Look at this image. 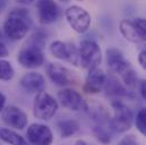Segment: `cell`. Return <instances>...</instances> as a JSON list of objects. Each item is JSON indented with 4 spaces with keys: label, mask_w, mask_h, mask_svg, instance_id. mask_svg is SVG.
Masks as SVG:
<instances>
[{
    "label": "cell",
    "mask_w": 146,
    "mask_h": 145,
    "mask_svg": "<svg viewBox=\"0 0 146 145\" xmlns=\"http://www.w3.org/2000/svg\"><path fill=\"white\" fill-rule=\"evenodd\" d=\"M106 61L110 71L118 74L127 87H135L137 83V75L131 64L125 58L122 51L118 48L111 47L106 50Z\"/></svg>",
    "instance_id": "cell-1"
},
{
    "label": "cell",
    "mask_w": 146,
    "mask_h": 145,
    "mask_svg": "<svg viewBox=\"0 0 146 145\" xmlns=\"http://www.w3.org/2000/svg\"><path fill=\"white\" fill-rule=\"evenodd\" d=\"M45 44V37L42 33L37 32L30 37L29 42L19 50L17 55L18 63L27 69H34L41 67L44 63L43 47Z\"/></svg>",
    "instance_id": "cell-2"
},
{
    "label": "cell",
    "mask_w": 146,
    "mask_h": 145,
    "mask_svg": "<svg viewBox=\"0 0 146 145\" xmlns=\"http://www.w3.org/2000/svg\"><path fill=\"white\" fill-rule=\"evenodd\" d=\"M32 19L30 13L24 8H18L7 16L3 22V32L6 36L13 41H19L24 39L31 26Z\"/></svg>",
    "instance_id": "cell-3"
},
{
    "label": "cell",
    "mask_w": 146,
    "mask_h": 145,
    "mask_svg": "<svg viewBox=\"0 0 146 145\" xmlns=\"http://www.w3.org/2000/svg\"><path fill=\"white\" fill-rule=\"evenodd\" d=\"M80 66L88 72L99 66L102 63V50L100 45L92 40H84L78 48Z\"/></svg>",
    "instance_id": "cell-4"
},
{
    "label": "cell",
    "mask_w": 146,
    "mask_h": 145,
    "mask_svg": "<svg viewBox=\"0 0 146 145\" xmlns=\"http://www.w3.org/2000/svg\"><path fill=\"white\" fill-rule=\"evenodd\" d=\"M112 110L113 114L109 119L111 129L117 133H126L129 130L134 122L133 111L120 101L112 102Z\"/></svg>",
    "instance_id": "cell-5"
},
{
    "label": "cell",
    "mask_w": 146,
    "mask_h": 145,
    "mask_svg": "<svg viewBox=\"0 0 146 145\" xmlns=\"http://www.w3.org/2000/svg\"><path fill=\"white\" fill-rule=\"evenodd\" d=\"M59 108L58 101L48 92L43 91L34 98L33 103V114L41 120H50L57 113Z\"/></svg>",
    "instance_id": "cell-6"
},
{
    "label": "cell",
    "mask_w": 146,
    "mask_h": 145,
    "mask_svg": "<svg viewBox=\"0 0 146 145\" xmlns=\"http://www.w3.org/2000/svg\"><path fill=\"white\" fill-rule=\"evenodd\" d=\"M65 17L69 26L77 33H85L88 31L92 22V17L88 11L77 5L68 7L65 11Z\"/></svg>",
    "instance_id": "cell-7"
},
{
    "label": "cell",
    "mask_w": 146,
    "mask_h": 145,
    "mask_svg": "<svg viewBox=\"0 0 146 145\" xmlns=\"http://www.w3.org/2000/svg\"><path fill=\"white\" fill-rule=\"evenodd\" d=\"M50 52L57 59L66 60L76 67L80 66L78 48H76V45L74 43H67V42H62V41H53L50 44Z\"/></svg>",
    "instance_id": "cell-8"
},
{
    "label": "cell",
    "mask_w": 146,
    "mask_h": 145,
    "mask_svg": "<svg viewBox=\"0 0 146 145\" xmlns=\"http://www.w3.org/2000/svg\"><path fill=\"white\" fill-rule=\"evenodd\" d=\"M26 136L33 145H51L53 142V134L49 126L34 122L29 126Z\"/></svg>",
    "instance_id": "cell-9"
},
{
    "label": "cell",
    "mask_w": 146,
    "mask_h": 145,
    "mask_svg": "<svg viewBox=\"0 0 146 145\" xmlns=\"http://www.w3.org/2000/svg\"><path fill=\"white\" fill-rule=\"evenodd\" d=\"M35 7H36L38 23L42 25L52 24L59 18L60 8L54 1L41 0V1H37Z\"/></svg>",
    "instance_id": "cell-10"
},
{
    "label": "cell",
    "mask_w": 146,
    "mask_h": 145,
    "mask_svg": "<svg viewBox=\"0 0 146 145\" xmlns=\"http://www.w3.org/2000/svg\"><path fill=\"white\" fill-rule=\"evenodd\" d=\"M58 100L61 106L72 111L85 110L86 101L83 99L82 94L74 88H62L58 92Z\"/></svg>",
    "instance_id": "cell-11"
},
{
    "label": "cell",
    "mask_w": 146,
    "mask_h": 145,
    "mask_svg": "<svg viewBox=\"0 0 146 145\" xmlns=\"http://www.w3.org/2000/svg\"><path fill=\"white\" fill-rule=\"evenodd\" d=\"M1 118L6 125L19 130L24 129L27 126V121H29L27 114L21 108L15 106L6 107L1 113Z\"/></svg>",
    "instance_id": "cell-12"
},
{
    "label": "cell",
    "mask_w": 146,
    "mask_h": 145,
    "mask_svg": "<svg viewBox=\"0 0 146 145\" xmlns=\"http://www.w3.org/2000/svg\"><path fill=\"white\" fill-rule=\"evenodd\" d=\"M46 74L52 83L58 86H67L73 83L72 72L59 63H50L46 66Z\"/></svg>",
    "instance_id": "cell-13"
},
{
    "label": "cell",
    "mask_w": 146,
    "mask_h": 145,
    "mask_svg": "<svg viewBox=\"0 0 146 145\" xmlns=\"http://www.w3.org/2000/svg\"><path fill=\"white\" fill-rule=\"evenodd\" d=\"M107 77H108V75L100 67L90 71L86 76L85 83H84V91L88 94L100 93L104 87Z\"/></svg>",
    "instance_id": "cell-14"
},
{
    "label": "cell",
    "mask_w": 146,
    "mask_h": 145,
    "mask_svg": "<svg viewBox=\"0 0 146 145\" xmlns=\"http://www.w3.org/2000/svg\"><path fill=\"white\" fill-rule=\"evenodd\" d=\"M21 86L24 91L29 93L38 94L44 91L45 88V79L44 77L36 72H29L23 75L21 78Z\"/></svg>",
    "instance_id": "cell-15"
},
{
    "label": "cell",
    "mask_w": 146,
    "mask_h": 145,
    "mask_svg": "<svg viewBox=\"0 0 146 145\" xmlns=\"http://www.w3.org/2000/svg\"><path fill=\"white\" fill-rule=\"evenodd\" d=\"M119 30L122 36L131 42V43H141L144 42L142 34L137 27V25L135 24L134 19H122L119 23Z\"/></svg>",
    "instance_id": "cell-16"
},
{
    "label": "cell",
    "mask_w": 146,
    "mask_h": 145,
    "mask_svg": "<svg viewBox=\"0 0 146 145\" xmlns=\"http://www.w3.org/2000/svg\"><path fill=\"white\" fill-rule=\"evenodd\" d=\"M85 111L88 113V116L98 121V122H106V121H109L110 119V113L108 111V109L106 108L104 106L100 104V103H96V102H86V107H85Z\"/></svg>",
    "instance_id": "cell-17"
},
{
    "label": "cell",
    "mask_w": 146,
    "mask_h": 145,
    "mask_svg": "<svg viewBox=\"0 0 146 145\" xmlns=\"http://www.w3.org/2000/svg\"><path fill=\"white\" fill-rule=\"evenodd\" d=\"M103 90L107 92L108 95L120 98V96H128L129 93L127 92L126 87L118 80L117 77L114 76H108Z\"/></svg>",
    "instance_id": "cell-18"
},
{
    "label": "cell",
    "mask_w": 146,
    "mask_h": 145,
    "mask_svg": "<svg viewBox=\"0 0 146 145\" xmlns=\"http://www.w3.org/2000/svg\"><path fill=\"white\" fill-rule=\"evenodd\" d=\"M0 140L8 145H29L22 135L9 128H0Z\"/></svg>",
    "instance_id": "cell-19"
},
{
    "label": "cell",
    "mask_w": 146,
    "mask_h": 145,
    "mask_svg": "<svg viewBox=\"0 0 146 145\" xmlns=\"http://www.w3.org/2000/svg\"><path fill=\"white\" fill-rule=\"evenodd\" d=\"M59 134L62 138H68L70 136L75 135L79 130V124L74 119H66L61 120L57 125Z\"/></svg>",
    "instance_id": "cell-20"
},
{
    "label": "cell",
    "mask_w": 146,
    "mask_h": 145,
    "mask_svg": "<svg viewBox=\"0 0 146 145\" xmlns=\"http://www.w3.org/2000/svg\"><path fill=\"white\" fill-rule=\"evenodd\" d=\"M15 75L14 67L11 66V64L5 59H0V80H10L13 79Z\"/></svg>",
    "instance_id": "cell-21"
},
{
    "label": "cell",
    "mask_w": 146,
    "mask_h": 145,
    "mask_svg": "<svg viewBox=\"0 0 146 145\" xmlns=\"http://www.w3.org/2000/svg\"><path fill=\"white\" fill-rule=\"evenodd\" d=\"M135 124L138 132L146 136V108H141L138 110L135 118Z\"/></svg>",
    "instance_id": "cell-22"
},
{
    "label": "cell",
    "mask_w": 146,
    "mask_h": 145,
    "mask_svg": "<svg viewBox=\"0 0 146 145\" xmlns=\"http://www.w3.org/2000/svg\"><path fill=\"white\" fill-rule=\"evenodd\" d=\"M93 134L96 137V140L103 144H109L111 142V135L109 134V132L101 126H95L93 128Z\"/></svg>",
    "instance_id": "cell-23"
},
{
    "label": "cell",
    "mask_w": 146,
    "mask_h": 145,
    "mask_svg": "<svg viewBox=\"0 0 146 145\" xmlns=\"http://www.w3.org/2000/svg\"><path fill=\"white\" fill-rule=\"evenodd\" d=\"M134 22L137 25V27L142 34L143 41L146 42V18H135Z\"/></svg>",
    "instance_id": "cell-24"
},
{
    "label": "cell",
    "mask_w": 146,
    "mask_h": 145,
    "mask_svg": "<svg viewBox=\"0 0 146 145\" xmlns=\"http://www.w3.org/2000/svg\"><path fill=\"white\" fill-rule=\"evenodd\" d=\"M136 144H137V142H136V140H135V137L133 135H129V136L123 137L120 141V143H119V145H136Z\"/></svg>",
    "instance_id": "cell-25"
},
{
    "label": "cell",
    "mask_w": 146,
    "mask_h": 145,
    "mask_svg": "<svg viewBox=\"0 0 146 145\" xmlns=\"http://www.w3.org/2000/svg\"><path fill=\"white\" fill-rule=\"evenodd\" d=\"M138 63H139L141 67L146 71V49L139 52V55H138Z\"/></svg>",
    "instance_id": "cell-26"
},
{
    "label": "cell",
    "mask_w": 146,
    "mask_h": 145,
    "mask_svg": "<svg viewBox=\"0 0 146 145\" xmlns=\"http://www.w3.org/2000/svg\"><path fill=\"white\" fill-rule=\"evenodd\" d=\"M8 56H9V51H8L7 47L5 45V43L0 40V59L6 58V57H8Z\"/></svg>",
    "instance_id": "cell-27"
},
{
    "label": "cell",
    "mask_w": 146,
    "mask_h": 145,
    "mask_svg": "<svg viewBox=\"0 0 146 145\" xmlns=\"http://www.w3.org/2000/svg\"><path fill=\"white\" fill-rule=\"evenodd\" d=\"M6 108V96L0 92V114Z\"/></svg>",
    "instance_id": "cell-28"
},
{
    "label": "cell",
    "mask_w": 146,
    "mask_h": 145,
    "mask_svg": "<svg viewBox=\"0 0 146 145\" xmlns=\"http://www.w3.org/2000/svg\"><path fill=\"white\" fill-rule=\"evenodd\" d=\"M141 93H142V96L145 99L146 101V79H144L141 83Z\"/></svg>",
    "instance_id": "cell-29"
},
{
    "label": "cell",
    "mask_w": 146,
    "mask_h": 145,
    "mask_svg": "<svg viewBox=\"0 0 146 145\" xmlns=\"http://www.w3.org/2000/svg\"><path fill=\"white\" fill-rule=\"evenodd\" d=\"M75 145H88V144L85 141H83V140H78V141H76Z\"/></svg>",
    "instance_id": "cell-30"
},
{
    "label": "cell",
    "mask_w": 146,
    "mask_h": 145,
    "mask_svg": "<svg viewBox=\"0 0 146 145\" xmlns=\"http://www.w3.org/2000/svg\"><path fill=\"white\" fill-rule=\"evenodd\" d=\"M0 13H1V7H0Z\"/></svg>",
    "instance_id": "cell-31"
},
{
    "label": "cell",
    "mask_w": 146,
    "mask_h": 145,
    "mask_svg": "<svg viewBox=\"0 0 146 145\" xmlns=\"http://www.w3.org/2000/svg\"><path fill=\"white\" fill-rule=\"evenodd\" d=\"M0 37H1V33H0Z\"/></svg>",
    "instance_id": "cell-32"
},
{
    "label": "cell",
    "mask_w": 146,
    "mask_h": 145,
    "mask_svg": "<svg viewBox=\"0 0 146 145\" xmlns=\"http://www.w3.org/2000/svg\"><path fill=\"white\" fill-rule=\"evenodd\" d=\"M136 145H138V144H136Z\"/></svg>",
    "instance_id": "cell-33"
}]
</instances>
